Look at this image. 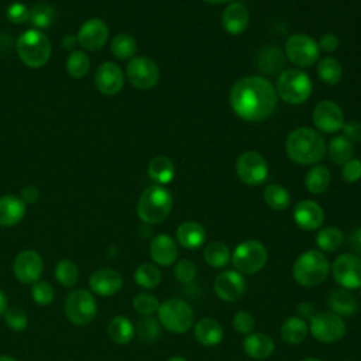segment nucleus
Returning <instances> with one entry per match:
<instances>
[{
	"label": "nucleus",
	"instance_id": "obj_1",
	"mask_svg": "<svg viewBox=\"0 0 361 361\" xmlns=\"http://www.w3.org/2000/svg\"><path fill=\"white\" fill-rule=\"evenodd\" d=\"M278 103L276 89L261 76H247L234 83L230 90V104L234 113L245 121L268 118Z\"/></svg>",
	"mask_w": 361,
	"mask_h": 361
},
{
	"label": "nucleus",
	"instance_id": "obj_2",
	"mask_svg": "<svg viewBox=\"0 0 361 361\" xmlns=\"http://www.w3.org/2000/svg\"><path fill=\"white\" fill-rule=\"evenodd\" d=\"M286 155L296 164L310 165L319 162L326 152V142L320 133L309 127L293 130L285 142Z\"/></svg>",
	"mask_w": 361,
	"mask_h": 361
},
{
	"label": "nucleus",
	"instance_id": "obj_3",
	"mask_svg": "<svg viewBox=\"0 0 361 361\" xmlns=\"http://www.w3.org/2000/svg\"><path fill=\"white\" fill-rule=\"evenodd\" d=\"M173 199L162 185L148 186L137 202V216L145 224H159L171 213Z\"/></svg>",
	"mask_w": 361,
	"mask_h": 361
},
{
	"label": "nucleus",
	"instance_id": "obj_4",
	"mask_svg": "<svg viewBox=\"0 0 361 361\" xmlns=\"http://www.w3.org/2000/svg\"><path fill=\"white\" fill-rule=\"evenodd\" d=\"M330 267V261L320 250H307L296 258L292 276L300 286L313 288L326 281Z\"/></svg>",
	"mask_w": 361,
	"mask_h": 361
},
{
	"label": "nucleus",
	"instance_id": "obj_5",
	"mask_svg": "<svg viewBox=\"0 0 361 361\" xmlns=\"http://www.w3.org/2000/svg\"><path fill=\"white\" fill-rule=\"evenodd\" d=\"M21 62L30 68H41L51 58V42L48 37L35 28L24 31L16 44Z\"/></svg>",
	"mask_w": 361,
	"mask_h": 361
},
{
	"label": "nucleus",
	"instance_id": "obj_6",
	"mask_svg": "<svg viewBox=\"0 0 361 361\" xmlns=\"http://www.w3.org/2000/svg\"><path fill=\"white\" fill-rule=\"evenodd\" d=\"M157 316L161 326L175 334H183L195 324L193 309L180 298H171L162 302L158 307Z\"/></svg>",
	"mask_w": 361,
	"mask_h": 361
},
{
	"label": "nucleus",
	"instance_id": "obj_7",
	"mask_svg": "<svg viewBox=\"0 0 361 361\" xmlns=\"http://www.w3.org/2000/svg\"><path fill=\"white\" fill-rule=\"evenodd\" d=\"M65 317L75 326L85 327L90 324L97 314V303L94 295L85 289H73L63 302Z\"/></svg>",
	"mask_w": 361,
	"mask_h": 361
},
{
	"label": "nucleus",
	"instance_id": "obj_8",
	"mask_svg": "<svg viewBox=\"0 0 361 361\" xmlns=\"http://www.w3.org/2000/svg\"><path fill=\"white\" fill-rule=\"evenodd\" d=\"M268 261V250L258 240H245L240 243L233 254L231 264L235 271L243 275L259 272Z\"/></svg>",
	"mask_w": 361,
	"mask_h": 361
},
{
	"label": "nucleus",
	"instance_id": "obj_9",
	"mask_svg": "<svg viewBox=\"0 0 361 361\" xmlns=\"http://www.w3.org/2000/svg\"><path fill=\"white\" fill-rule=\"evenodd\" d=\"M276 93L286 103H303L309 99L312 93V80L307 73L299 69H288L282 72L278 78Z\"/></svg>",
	"mask_w": 361,
	"mask_h": 361
},
{
	"label": "nucleus",
	"instance_id": "obj_10",
	"mask_svg": "<svg viewBox=\"0 0 361 361\" xmlns=\"http://www.w3.org/2000/svg\"><path fill=\"white\" fill-rule=\"evenodd\" d=\"M310 334L320 343L331 344L340 341L345 334V323L333 312H316L309 320Z\"/></svg>",
	"mask_w": 361,
	"mask_h": 361
},
{
	"label": "nucleus",
	"instance_id": "obj_11",
	"mask_svg": "<svg viewBox=\"0 0 361 361\" xmlns=\"http://www.w3.org/2000/svg\"><path fill=\"white\" fill-rule=\"evenodd\" d=\"M333 279L340 288L353 290L361 286V258L353 252L338 255L330 267Z\"/></svg>",
	"mask_w": 361,
	"mask_h": 361
},
{
	"label": "nucleus",
	"instance_id": "obj_12",
	"mask_svg": "<svg viewBox=\"0 0 361 361\" xmlns=\"http://www.w3.org/2000/svg\"><path fill=\"white\" fill-rule=\"evenodd\" d=\"M235 172L243 183L257 186L265 182L268 176V164L257 151H245L235 162Z\"/></svg>",
	"mask_w": 361,
	"mask_h": 361
},
{
	"label": "nucleus",
	"instance_id": "obj_13",
	"mask_svg": "<svg viewBox=\"0 0 361 361\" xmlns=\"http://www.w3.org/2000/svg\"><path fill=\"white\" fill-rule=\"evenodd\" d=\"M285 52L293 65L307 68L319 59L320 48L312 37L305 34H295L286 41Z\"/></svg>",
	"mask_w": 361,
	"mask_h": 361
},
{
	"label": "nucleus",
	"instance_id": "obj_14",
	"mask_svg": "<svg viewBox=\"0 0 361 361\" xmlns=\"http://www.w3.org/2000/svg\"><path fill=\"white\" fill-rule=\"evenodd\" d=\"M126 75L134 87L147 90L158 83L159 69L151 58L134 56L127 63Z\"/></svg>",
	"mask_w": 361,
	"mask_h": 361
},
{
	"label": "nucleus",
	"instance_id": "obj_15",
	"mask_svg": "<svg viewBox=\"0 0 361 361\" xmlns=\"http://www.w3.org/2000/svg\"><path fill=\"white\" fill-rule=\"evenodd\" d=\"M44 271L42 257L34 250L20 251L13 261V274L21 283L31 285L37 282Z\"/></svg>",
	"mask_w": 361,
	"mask_h": 361
},
{
	"label": "nucleus",
	"instance_id": "obj_16",
	"mask_svg": "<svg viewBox=\"0 0 361 361\" xmlns=\"http://www.w3.org/2000/svg\"><path fill=\"white\" fill-rule=\"evenodd\" d=\"M213 289L219 299L224 302H234L240 299L245 290L244 275L235 269H226L216 276Z\"/></svg>",
	"mask_w": 361,
	"mask_h": 361
},
{
	"label": "nucleus",
	"instance_id": "obj_17",
	"mask_svg": "<svg viewBox=\"0 0 361 361\" xmlns=\"http://www.w3.org/2000/svg\"><path fill=\"white\" fill-rule=\"evenodd\" d=\"M313 123L323 133H336L344 126V114L337 103L322 100L313 110Z\"/></svg>",
	"mask_w": 361,
	"mask_h": 361
},
{
	"label": "nucleus",
	"instance_id": "obj_18",
	"mask_svg": "<svg viewBox=\"0 0 361 361\" xmlns=\"http://www.w3.org/2000/svg\"><path fill=\"white\" fill-rule=\"evenodd\" d=\"M78 44L86 51H99L109 39V27L100 18H90L78 31Z\"/></svg>",
	"mask_w": 361,
	"mask_h": 361
},
{
	"label": "nucleus",
	"instance_id": "obj_19",
	"mask_svg": "<svg viewBox=\"0 0 361 361\" xmlns=\"http://www.w3.org/2000/svg\"><path fill=\"white\" fill-rule=\"evenodd\" d=\"M94 85L97 90L104 96L117 94L124 85V75L121 68L110 61L99 65L94 73Z\"/></svg>",
	"mask_w": 361,
	"mask_h": 361
},
{
	"label": "nucleus",
	"instance_id": "obj_20",
	"mask_svg": "<svg viewBox=\"0 0 361 361\" xmlns=\"http://www.w3.org/2000/svg\"><path fill=\"white\" fill-rule=\"evenodd\" d=\"M123 283V275L114 268H99L89 276L90 292L103 298H109L120 292Z\"/></svg>",
	"mask_w": 361,
	"mask_h": 361
},
{
	"label": "nucleus",
	"instance_id": "obj_21",
	"mask_svg": "<svg viewBox=\"0 0 361 361\" xmlns=\"http://www.w3.org/2000/svg\"><path fill=\"white\" fill-rule=\"evenodd\" d=\"M178 244L168 234H158L149 243V257L161 267H171L178 259Z\"/></svg>",
	"mask_w": 361,
	"mask_h": 361
},
{
	"label": "nucleus",
	"instance_id": "obj_22",
	"mask_svg": "<svg viewBox=\"0 0 361 361\" xmlns=\"http://www.w3.org/2000/svg\"><path fill=\"white\" fill-rule=\"evenodd\" d=\"M293 220L302 230H317L324 220V212L316 202L302 200L293 209Z\"/></svg>",
	"mask_w": 361,
	"mask_h": 361
},
{
	"label": "nucleus",
	"instance_id": "obj_23",
	"mask_svg": "<svg viewBox=\"0 0 361 361\" xmlns=\"http://www.w3.org/2000/svg\"><path fill=\"white\" fill-rule=\"evenodd\" d=\"M243 350L250 358L262 361L272 355L275 343L269 334L250 333L243 338Z\"/></svg>",
	"mask_w": 361,
	"mask_h": 361
},
{
	"label": "nucleus",
	"instance_id": "obj_24",
	"mask_svg": "<svg viewBox=\"0 0 361 361\" xmlns=\"http://www.w3.org/2000/svg\"><path fill=\"white\" fill-rule=\"evenodd\" d=\"M193 336L204 347H214L221 343L224 331L221 324L213 317H202L193 324Z\"/></svg>",
	"mask_w": 361,
	"mask_h": 361
},
{
	"label": "nucleus",
	"instance_id": "obj_25",
	"mask_svg": "<svg viewBox=\"0 0 361 361\" xmlns=\"http://www.w3.org/2000/svg\"><path fill=\"white\" fill-rule=\"evenodd\" d=\"M250 23V14L244 4L241 3H231L227 6L221 14V25L223 28L233 35L241 34L245 31Z\"/></svg>",
	"mask_w": 361,
	"mask_h": 361
},
{
	"label": "nucleus",
	"instance_id": "obj_26",
	"mask_svg": "<svg viewBox=\"0 0 361 361\" xmlns=\"http://www.w3.org/2000/svg\"><path fill=\"white\" fill-rule=\"evenodd\" d=\"M25 203L20 196L4 195L0 197V226L13 227L25 216Z\"/></svg>",
	"mask_w": 361,
	"mask_h": 361
},
{
	"label": "nucleus",
	"instance_id": "obj_27",
	"mask_svg": "<svg viewBox=\"0 0 361 361\" xmlns=\"http://www.w3.org/2000/svg\"><path fill=\"white\" fill-rule=\"evenodd\" d=\"M176 241L186 250H196L206 243V230L200 223L183 221L176 228Z\"/></svg>",
	"mask_w": 361,
	"mask_h": 361
},
{
	"label": "nucleus",
	"instance_id": "obj_28",
	"mask_svg": "<svg viewBox=\"0 0 361 361\" xmlns=\"http://www.w3.org/2000/svg\"><path fill=\"white\" fill-rule=\"evenodd\" d=\"M327 306L330 312L338 316H351L358 309V299L355 295L344 288L334 289L327 296Z\"/></svg>",
	"mask_w": 361,
	"mask_h": 361
},
{
	"label": "nucleus",
	"instance_id": "obj_29",
	"mask_svg": "<svg viewBox=\"0 0 361 361\" xmlns=\"http://www.w3.org/2000/svg\"><path fill=\"white\" fill-rule=\"evenodd\" d=\"M309 334V324L299 316H290L281 326V338L290 345L302 344Z\"/></svg>",
	"mask_w": 361,
	"mask_h": 361
},
{
	"label": "nucleus",
	"instance_id": "obj_30",
	"mask_svg": "<svg viewBox=\"0 0 361 361\" xmlns=\"http://www.w3.org/2000/svg\"><path fill=\"white\" fill-rule=\"evenodd\" d=\"M107 334L109 338L118 345L128 344L135 336V326L128 317L117 314L109 322Z\"/></svg>",
	"mask_w": 361,
	"mask_h": 361
},
{
	"label": "nucleus",
	"instance_id": "obj_31",
	"mask_svg": "<svg viewBox=\"0 0 361 361\" xmlns=\"http://www.w3.org/2000/svg\"><path fill=\"white\" fill-rule=\"evenodd\" d=\"M257 63L261 72L267 75H275L282 69L285 63V58L279 47L267 45L258 52Z\"/></svg>",
	"mask_w": 361,
	"mask_h": 361
},
{
	"label": "nucleus",
	"instance_id": "obj_32",
	"mask_svg": "<svg viewBox=\"0 0 361 361\" xmlns=\"http://www.w3.org/2000/svg\"><path fill=\"white\" fill-rule=\"evenodd\" d=\"M148 175L157 185L164 186L172 180L175 175V165L169 158L164 155H158L149 161Z\"/></svg>",
	"mask_w": 361,
	"mask_h": 361
},
{
	"label": "nucleus",
	"instance_id": "obj_33",
	"mask_svg": "<svg viewBox=\"0 0 361 361\" xmlns=\"http://www.w3.org/2000/svg\"><path fill=\"white\" fill-rule=\"evenodd\" d=\"M54 276L56 282L63 288H73L79 281V267L75 261L62 258L55 264Z\"/></svg>",
	"mask_w": 361,
	"mask_h": 361
},
{
	"label": "nucleus",
	"instance_id": "obj_34",
	"mask_svg": "<svg viewBox=\"0 0 361 361\" xmlns=\"http://www.w3.org/2000/svg\"><path fill=\"white\" fill-rule=\"evenodd\" d=\"M161 269L152 262H142L134 271V281L142 289H154L161 283Z\"/></svg>",
	"mask_w": 361,
	"mask_h": 361
},
{
	"label": "nucleus",
	"instance_id": "obj_35",
	"mask_svg": "<svg viewBox=\"0 0 361 361\" xmlns=\"http://www.w3.org/2000/svg\"><path fill=\"white\" fill-rule=\"evenodd\" d=\"M203 258L212 268H223L231 261V251L224 243L212 241L204 247Z\"/></svg>",
	"mask_w": 361,
	"mask_h": 361
},
{
	"label": "nucleus",
	"instance_id": "obj_36",
	"mask_svg": "<svg viewBox=\"0 0 361 361\" xmlns=\"http://www.w3.org/2000/svg\"><path fill=\"white\" fill-rule=\"evenodd\" d=\"M330 185V171L326 165H316L313 166L305 176V186L306 189L313 193L319 195L327 190Z\"/></svg>",
	"mask_w": 361,
	"mask_h": 361
},
{
	"label": "nucleus",
	"instance_id": "obj_37",
	"mask_svg": "<svg viewBox=\"0 0 361 361\" xmlns=\"http://www.w3.org/2000/svg\"><path fill=\"white\" fill-rule=\"evenodd\" d=\"M344 243V235L341 230L336 226H329L319 230L316 235V245L323 252H333L337 251Z\"/></svg>",
	"mask_w": 361,
	"mask_h": 361
},
{
	"label": "nucleus",
	"instance_id": "obj_38",
	"mask_svg": "<svg viewBox=\"0 0 361 361\" xmlns=\"http://www.w3.org/2000/svg\"><path fill=\"white\" fill-rule=\"evenodd\" d=\"M354 155V145L353 142L345 138L344 135L334 137L329 144V157L337 165H344Z\"/></svg>",
	"mask_w": 361,
	"mask_h": 361
},
{
	"label": "nucleus",
	"instance_id": "obj_39",
	"mask_svg": "<svg viewBox=\"0 0 361 361\" xmlns=\"http://www.w3.org/2000/svg\"><path fill=\"white\" fill-rule=\"evenodd\" d=\"M162 333V326L158 322V319L152 316H144L142 319L138 320L135 326V336L141 343L151 344L155 343Z\"/></svg>",
	"mask_w": 361,
	"mask_h": 361
},
{
	"label": "nucleus",
	"instance_id": "obj_40",
	"mask_svg": "<svg viewBox=\"0 0 361 361\" xmlns=\"http://www.w3.org/2000/svg\"><path fill=\"white\" fill-rule=\"evenodd\" d=\"M65 69H66V73L73 79H80L86 76L90 69V59L87 54L79 49L72 51L66 58Z\"/></svg>",
	"mask_w": 361,
	"mask_h": 361
},
{
	"label": "nucleus",
	"instance_id": "obj_41",
	"mask_svg": "<svg viewBox=\"0 0 361 361\" xmlns=\"http://www.w3.org/2000/svg\"><path fill=\"white\" fill-rule=\"evenodd\" d=\"M264 200L271 209L282 212V210L288 209V206L290 203V195L282 185L272 183L265 188Z\"/></svg>",
	"mask_w": 361,
	"mask_h": 361
},
{
	"label": "nucleus",
	"instance_id": "obj_42",
	"mask_svg": "<svg viewBox=\"0 0 361 361\" xmlns=\"http://www.w3.org/2000/svg\"><path fill=\"white\" fill-rule=\"evenodd\" d=\"M317 75L326 85H336L341 79L343 66L336 58L326 56L319 61Z\"/></svg>",
	"mask_w": 361,
	"mask_h": 361
},
{
	"label": "nucleus",
	"instance_id": "obj_43",
	"mask_svg": "<svg viewBox=\"0 0 361 361\" xmlns=\"http://www.w3.org/2000/svg\"><path fill=\"white\" fill-rule=\"evenodd\" d=\"M110 51L118 59H131L137 52V42L128 34H118L111 39Z\"/></svg>",
	"mask_w": 361,
	"mask_h": 361
},
{
	"label": "nucleus",
	"instance_id": "obj_44",
	"mask_svg": "<svg viewBox=\"0 0 361 361\" xmlns=\"http://www.w3.org/2000/svg\"><path fill=\"white\" fill-rule=\"evenodd\" d=\"M159 305L161 302L158 300V298L148 292H140L133 298V307L142 317L155 314L158 312Z\"/></svg>",
	"mask_w": 361,
	"mask_h": 361
},
{
	"label": "nucleus",
	"instance_id": "obj_45",
	"mask_svg": "<svg viewBox=\"0 0 361 361\" xmlns=\"http://www.w3.org/2000/svg\"><path fill=\"white\" fill-rule=\"evenodd\" d=\"M31 299L38 306H48L55 299V289L48 281L38 279L37 282L31 283Z\"/></svg>",
	"mask_w": 361,
	"mask_h": 361
},
{
	"label": "nucleus",
	"instance_id": "obj_46",
	"mask_svg": "<svg viewBox=\"0 0 361 361\" xmlns=\"http://www.w3.org/2000/svg\"><path fill=\"white\" fill-rule=\"evenodd\" d=\"M28 21L35 27V30H47L54 21V8L48 4H37L30 10Z\"/></svg>",
	"mask_w": 361,
	"mask_h": 361
},
{
	"label": "nucleus",
	"instance_id": "obj_47",
	"mask_svg": "<svg viewBox=\"0 0 361 361\" xmlns=\"http://www.w3.org/2000/svg\"><path fill=\"white\" fill-rule=\"evenodd\" d=\"M3 319L6 326L13 331H24L28 327V316L20 307H8Z\"/></svg>",
	"mask_w": 361,
	"mask_h": 361
},
{
	"label": "nucleus",
	"instance_id": "obj_48",
	"mask_svg": "<svg viewBox=\"0 0 361 361\" xmlns=\"http://www.w3.org/2000/svg\"><path fill=\"white\" fill-rule=\"evenodd\" d=\"M197 275V268L193 261L190 259H178L173 265V276L180 282V283H192Z\"/></svg>",
	"mask_w": 361,
	"mask_h": 361
},
{
	"label": "nucleus",
	"instance_id": "obj_49",
	"mask_svg": "<svg viewBox=\"0 0 361 361\" xmlns=\"http://www.w3.org/2000/svg\"><path fill=\"white\" fill-rule=\"evenodd\" d=\"M233 327L237 333L240 334H250L252 333L254 327H255V319L252 316L251 312L248 310H238L234 316H233Z\"/></svg>",
	"mask_w": 361,
	"mask_h": 361
},
{
	"label": "nucleus",
	"instance_id": "obj_50",
	"mask_svg": "<svg viewBox=\"0 0 361 361\" xmlns=\"http://www.w3.org/2000/svg\"><path fill=\"white\" fill-rule=\"evenodd\" d=\"M7 18L14 23V24H21V23H25L28 21L30 18V10L25 4L23 3H13L7 7Z\"/></svg>",
	"mask_w": 361,
	"mask_h": 361
},
{
	"label": "nucleus",
	"instance_id": "obj_51",
	"mask_svg": "<svg viewBox=\"0 0 361 361\" xmlns=\"http://www.w3.org/2000/svg\"><path fill=\"white\" fill-rule=\"evenodd\" d=\"M343 179L348 183L357 182L361 178V161L360 159H350L344 164L343 168Z\"/></svg>",
	"mask_w": 361,
	"mask_h": 361
},
{
	"label": "nucleus",
	"instance_id": "obj_52",
	"mask_svg": "<svg viewBox=\"0 0 361 361\" xmlns=\"http://www.w3.org/2000/svg\"><path fill=\"white\" fill-rule=\"evenodd\" d=\"M343 131H344V137L348 138L351 142L361 141V123H358V121L344 123Z\"/></svg>",
	"mask_w": 361,
	"mask_h": 361
},
{
	"label": "nucleus",
	"instance_id": "obj_53",
	"mask_svg": "<svg viewBox=\"0 0 361 361\" xmlns=\"http://www.w3.org/2000/svg\"><path fill=\"white\" fill-rule=\"evenodd\" d=\"M20 197H21V200L25 203V206H27V204H34V203H37V200H38V197H39V190H38L37 186L27 185V186L23 188Z\"/></svg>",
	"mask_w": 361,
	"mask_h": 361
},
{
	"label": "nucleus",
	"instance_id": "obj_54",
	"mask_svg": "<svg viewBox=\"0 0 361 361\" xmlns=\"http://www.w3.org/2000/svg\"><path fill=\"white\" fill-rule=\"evenodd\" d=\"M337 47H338L337 35H334L331 32L322 35L320 42H319V48H322L324 52H333V51L337 49Z\"/></svg>",
	"mask_w": 361,
	"mask_h": 361
},
{
	"label": "nucleus",
	"instance_id": "obj_55",
	"mask_svg": "<svg viewBox=\"0 0 361 361\" xmlns=\"http://www.w3.org/2000/svg\"><path fill=\"white\" fill-rule=\"evenodd\" d=\"M296 312H298L296 316L302 317L303 320H310L312 316H314L316 309H314L313 303H310V302H300L296 306Z\"/></svg>",
	"mask_w": 361,
	"mask_h": 361
},
{
	"label": "nucleus",
	"instance_id": "obj_56",
	"mask_svg": "<svg viewBox=\"0 0 361 361\" xmlns=\"http://www.w3.org/2000/svg\"><path fill=\"white\" fill-rule=\"evenodd\" d=\"M350 247L353 250V254L361 255V227L354 230L350 235Z\"/></svg>",
	"mask_w": 361,
	"mask_h": 361
},
{
	"label": "nucleus",
	"instance_id": "obj_57",
	"mask_svg": "<svg viewBox=\"0 0 361 361\" xmlns=\"http://www.w3.org/2000/svg\"><path fill=\"white\" fill-rule=\"evenodd\" d=\"M76 45H79L76 37H73V35H65V37H63V39H62V47H63L65 49H69V51L72 52V51L76 49Z\"/></svg>",
	"mask_w": 361,
	"mask_h": 361
},
{
	"label": "nucleus",
	"instance_id": "obj_58",
	"mask_svg": "<svg viewBox=\"0 0 361 361\" xmlns=\"http://www.w3.org/2000/svg\"><path fill=\"white\" fill-rule=\"evenodd\" d=\"M7 309H8V299H7V295L4 293L3 289H0V317L6 313Z\"/></svg>",
	"mask_w": 361,
	"mask_h": 361
},
{
	"label": "nucleus",
	"instance_id": "obj_59",
	"mask_svg": "<svg viewBox=\"0 0 361 361\" xmlns=\"http://www.w3.org/2000/svg\"><path fill=\"white\" fill-rule=\"evenodd\" d=\"M0 361H17L14 357L7 355V354H0Z\"/></svg>",
	"mask_w": 361,
	"mask_h": 361
},
{
	"label": "nucleus",
	"instance_id": "obj_60",
	"mask_svg": "<svg viewBox=\"0 0 361 361\" xmlns=\"http://www.w3.org/2000/svg\"><path fill=\"white\" fill-rule=\"evenodd\" d=\"M206 3H210V4H223V3H228L231 0H203Z\"/></svg>",
	"mask_w": 361,
	"mask_h": 361
},
{
	"label": "nucleus",
	"instance_id": "obj_61",
	"mask_svg": "<svg viewBox=\"0 0 361 361\" xmlns=\"http://www.w3.org/2000/svg\"><path fill=\"white\" fill-rule=\"evenodd\" d=\"M166 361H188V360H186V358H183V357L175 355V357H171V358H168Z\"/></svg>",
	"mask_w": 361,
	"mask_h": 361
},
{
	"label": "nucleus",
	"instance_id": "obj_62",
	"mask_svg": "<svg viewBox=\"0 0 361 361\" xmlns=\"http://www.w3.org/2000/svg\"><path fill=\"white\" fill-rule=\"evenodd\" d=\"M300 361H322V360H319V358H316V357H306V358H303V360H300Z\"/></svg>",
	"mask_w": 361,
	"mask_h": 361
},
{
	"label": "nucleus",
	"instance_id": "obj_63",
	"mask_svg": "<svg viewBox=\"0 0 361 361\" xmlns=\"http://www.w3.org/2000/svg\"><path fill=\"white\" fill-rule=\"evenodd\" d=\"M358 289H360V293H361V286H360V288H358Z\"/></svg>",
	"mask_w": 361,
	"mask_h": 361
}]
</instances>
